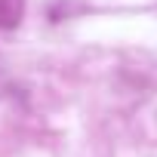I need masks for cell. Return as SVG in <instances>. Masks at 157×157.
<instances>
[{
  "label": "cell",
  "mask_w": 157,
  "mask_h": 157,
  "mask_svg": "<svg viewBox=\"0 0 157 157\" xmlns=\"http://www.w3.org/2000/svg\"><path fill=\"white\" fill-rule=\"evenodd\" d=\"M25 13V0H0V28H16Z\"/></svg>",
  "instance_id": "cell-1"
}]
</instances>
